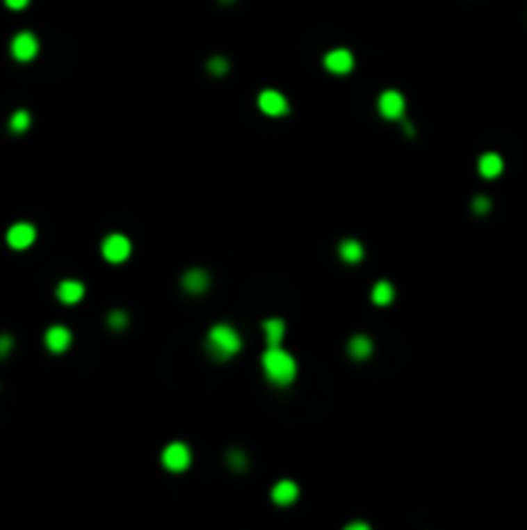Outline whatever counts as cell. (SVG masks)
I'll return each instance as SVG.
<instances>
[{"label": "cell", "instance_id": "obj_1", "mask_svg": "<svg viewBox=\"0 0 527 530\" xmlns=\"http://www.w3.org/2000/svg\"><path fill=\"white\" fill-rule=\"evenodd\" d=\"M261 365L266 378L274 385H290L298 375V365H295V357L290 352H284L282 347H269L261 357Z\"/></svg>", "mask_w": 527, "mask_h": 530}, {"label": "cell", "instance_id": "obj_2", "mask_svg": "<svg viewBox=\"0 0 527 530\" xmlns=\"http://www.w3.org/2000/svg\"><path fill=\"white\" fill-rule=\"evenodd\" d=\"M241 347H243V339L230 323H215L207 331V352L215 360H227L241 352Z\"/></svg>", "mask_w": 527, "mask_h": 530}, {"label": "cell", "instance_id": "obj_3", "mask_svg": "<svg viewBox=\"0 0 527 530\" xmlns=\"http://www.w3.org/2000/svg\"><path fill=\"white\" fill-rule=\"evenodd\" d=\"M101 254H104V259H106L109 264H122V262H127L129 254H132V243H129L127 236H122V233H111V236L104 238V243H101Z\"/></svg>", "mask_w": 527, "mask_h": 530}, {"label": "cell", "instance_id": "obj_4", "mask_svg": "<svg viewBox=\"0 0 527 530\" xmlns=\"http://www.w3.org/2000/svg\"><path fill=\"white\" fill-rule=\"evenodd\" d=\"M163 466L171 471V474H181L186 468L191 466V450L184 445V442H171V445H165L163 448Z\"/></svg>", "mask_w": 527, "mask_h": 530}, {"label": "cell", "instance_id": "obj_5", "mask_svg": "<svg viewBox=\"0 0 527 530\" xmlns=\"http://www.w3.org/2000/svg\"><path fill=\"white\" fill-rule=\"evenodd\" d=\"M10 55L16 57L19 63H29V60H34L39 55V39L31 34V31H21L13 37L10 42Z\"/></svg>", "mask_w": 527, "mask_h": 530}, {"label": "cell", "instance_id": "obj_6", "mask_svg": "<svg viewBox=\"0 0 527 530\" xmlns=\"http://www.w3.org/2000/svg\"><path fill=\"white\" fill-rule=\"evenodd\" d=\"M259 109L266 114V117H284L290 111V104H287V96L274 88H266V91L259 93Z\"/></svg>", "mask_w": 527, "mask_h": 530}, {"label": "cell", "instance_id": "obj_7", "mask_svg": "<svg viewBox=\"0 0 527 530\" xmlns=\"http://www.w3.org/2000/svg\"><path fill=\"white\" fill-rule=\"evenodd\" d=\"M6 241H8L10 248H16V251H24L29 248L34 241H37V228L31 225V223H16V225H10L8 233H6Z\"/></svg>", "mask_w": 527, "mask_h": 530}, {"label": "cell", "instance_id": "obj_8", "mask_svg": "<svg viewBox=\"0 0 527 530\" xmlns=\"http://www.w3.org/2000/svg\"><path fill=\"white\" fill-rule=\"evenodd\" d=\"M378 109L385 119H403L406 114V99L398 91H382L378 99Z\"/></svg>", "mask_w": 527, "mask_h": 530}, {"label": "cell", "instance_id": "obj_9", "mask_svg": "<svg viewBox=\"0 0 527 530\" xmlns=\"http://www.w3.org/2000/svg\"><path fill=\"white\" fill-rule=\"evenodd\" d=\"M323 65H326V70H331L334 75H346V73H352V67H355V55H352L349 49H331V52L323 57Z\"/></svg>", "mask_w": 527, "mask_h": 530}, {"label": "cell", "instance_id": "obj_10", "mask_svg": "<svg viewBox=\"0 0 527 530\" xmlns=\"http://www.w3.org/2000/svg\"><path fill=\"white\" fill-rule=\"evenodd\" d=\"M44 344L49 352H55V355H60V352H65V349L73 344V334H70V329H65V326H49L44 334Z\"/></svg>", "mask_w": 527, "mask_h": 530}, {"label": "cell", "instance_id": "obj_11", "mask_svg": "<svg viewBox=\"0 0 527 530\" xmlns=\"http://www.w3.org/2000/svg\"><path fill=\"white\" fill-rule=\"evenodd\" d=\"M83 295H86V284H83L81 280H63V282L57 284V298H60V303H65V305L81 303Z\"/></svg>", "mask_w": 527, "mask_h": 530}, {"label": "cell", "instance_id": "obj_12", "mask_svg": "<svg viewBox=\"0 0 527 530\" xmlns=\"http://www.w3.org/2000/svg\"><path fill=\"white\" fill-rule=\"evenodd\" d=\"M181 287L191 295L204 293V290L209 287V275L207 272H202V269H189V272L181 277Z\"/></svg>", "mask_w": 527, "mask_h": 530}, {"label": "cell", "instance_id": "obj_13", "mask_svg": "<svg viewBox=\"0 0 527 530\" xmlns=\"http://www.w3.org/2000/svg\"><path fill=\"white\" fill-rule=\"evenodd\" d=\"M298 494H300V489H298V484L295 481H290V479H284V481H277L272 489V499L277 504H282V507H287V504H292L295 499H298Z\"/></svg>", "mask_w": 527, "mask_h": 530}, {"label": "cell", "instance_id": "obj_14", "mask_svg": "<svg viewBox=\"0 0 527 530\" xmlns=\"http://www.w3.org/2000/svg\"><path fill=\"white\" fill-rule=\"evenodd\" d=\"M501 171H504V158H501L499 153H483V156L478 158V174H481L483 179H496Z\"/></svg>", "mask_w": 527, "mask_h": 530}, {"label": "cell", "instance_id": "obj_15", "mask_svg": "<svg viewBox=\"0 0 527 530\" xmlns=\"http://www.w3.org/2000/svg\"><path fill=\"white\" fill-rule=\"evenodd\" d=\"M261 329H264V337H266V344H269V347H279V342L284 339L287 326H284L282 319H269L261 323Z\"/></svg>", "mask_w": 527, "mask_h": 530}, {"label": "cell", "instance_id": "obj_16", "mask_svg": "<svg viewBox=\"0 0 527 530\" xmlns=\"http://www.w3.org/2000/svg\"><path fill=\"white\" fill-rule=\"evenodd\" d=\"M339 256L344 259L346 264H359L364 256V246L359 241H355V238H346V241H341V246H339Z\"/></svg>", "mask_w": 527, "mask_h": 530}, {"label": "cell", "instance_id": "obj_17", "mask_svg": "<svg viewBox=\"0 0 527 530\" xmlns=\"http://www.w3.org/2000/svg\"><path fill=\"white\" fill-rule=\"evenodd\" d=\"M346 349H349V355L355 357V360H367V357L373 355V339L364 337V334H357V337L349 339Z\"/></svg>", "mask_w": 527, "mask_h": 530}, {"label": "cell", "instance_id": "obj_18", "mask_svg": "<svg viewBox=\"0 0 527 530\" xmlns=\"http://www.w3.org/2000/svg\"><path fill=\"white\" fill-rule=\"evenodd\" d=\"M393 298H396V290H393V284L388 282V280L375 282V287H373V303L375 305L385 308V305H391L393 303Z\"/></svg>", "mask_w": 527, "mask_h": 530}, {"label": "cell", "instance_id": "obj_19", "mask_svg": "<svg viewBox=\"0 0 527 530\" xmlns=\"http://www.w3.org/2000/svg\"><path fill=\"white\" fill-rule=\"evenodd\" d=\"M29 125H31V117H29V111H26V109L13 111V117H10V122H8L10 132H26Z\"/></svg>", "mask_w": 527, "mask_h": 530}, {"label": "cell", "instance_id": "obj_20", "mask_svg": "<svg viewBox=\"0 0 527 530\" xmlns=\"http://www.w3.org/2000/svg\"><path fill=\"white\" fill-rule=\"evenodd\" d=\"M207 70L212 75H218V78H220V75H225L227 73V60H225V57H220V55L212 57V60L207 63Z\"/></svg>", "mask_w": 527, "mask_h": 530}, {"label": "cell", "instance_id": "obj_21", "mask_svg": "<svg viewBox=\"0 0 527 530\" xmlns=\"http://www.w3.org/2000/svg\"><path fill=\"white\" fill-rule=\"evenodd\" d=\"M109 326L114 331H119V329H124L127 326V313L124 311H114V313H109Z\"/></svg>", "mask_w": 527, "mask_h": 530}, {"label": "cell", "instance_id": "obj_22", "mask_svg": "<svg viewBox=\"0 0 527 530\" xmlns=\"http://www.w3.org/2000/svg\"><path fill=\"white\" fill-rule=\"evenodd\" d=\"M227 463L236 468V471H245V456L241 450H230V453H227Z\"/></svg>", "mask_w": 527, "mask_h": 530}, {"label": "cell", "instance_id": "obj_23", "mask_svg": "<svg viewBox=\"0 0 527 530\" xmlns=\"http://www.w3.org/2000/svg\"><path fill=\"white\" fill-rule=\"evenodd\" d=\"M491 210V200L489 197H476L473 200V212H478V215H486Z\"/></svg>", "mask_w": 527, "mask_h": 530}, {"label": "cell", "instance_id": "obj_24", "mask_svg": "<svg viewBox=\"0 0 527 530\" xmlns=\"http://www.w3.org/2000/svg\"><path fill=\"white\" fill-rule=\"evenodd\" d=\"M13 349V337L8 334H0V357H6Z\"/></svg>", "mask_w": 527, "mask_h": 530}, {"label": "cell", "instance_id": "obj_25", "mask_svg": "<svg viewBox=\"0 0 527 530\" xmlns=\"http://www.w3.org/2000/svg\"><path fill=\"white\" fill-rule=\"evenodd\" d=\"M6 6H8L10 10H21L29 6V0H6Z\"/></svg>", "mask_w": 527, "mask_h": 530}, {"label": "cell", "instance_id": "obj_26", "mask_svg": "<svg viewBox=\"0 0 527 530\" xmlns=\"http://www.w3.org/2000/svg\"><path fill=\"white\" fill-rule=\"evenodd\" d=\"M346 530H370V522H346Z\"/></svg>", "mask_w": 527, "mask_h": 530}, {"label": "cell", "instance_id": "obj_27", "mask_svg": "<svg viewBox=\"0 0 527 530\" xmlns=\"http://www.w3.org/2000/svg\"><path fill=\"white\" fill-rule=\"evenodd\" d=\"M222 3H230V0H222Z\"/></svg>", "mask_w": 527, "mask_h": 530}]
</instances>
